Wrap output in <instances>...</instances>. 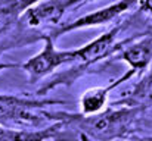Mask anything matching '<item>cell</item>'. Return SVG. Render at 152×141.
I'll use <instances>...</instances> for the list:
<instances>
[{
  "mask_svg": "<svg viewBox=\"0 0 152 141\" xmlns=\"http://www.w3.org/2000/svg\"><path fill=\"white\" fill-rule=\"evenodd\" d=\"M137 4V1H117V3H111L102 9H98L89 15H84L72 22H69L68 25H59L58 28L49 31V34H46L48 37H50L52 40L59 38L61 35L75 31V30H81V28H89V27H99V25H106L111 21H114L115 18H118L121 13H124L126 10H129L132 6Z\"/></svg>",
  "mask_w": 152,
  "mask_h": 141,
  "instance_id": "obj_6",
  "label": "cell"
},
{
  "mask_svg": "<svg viewBox=\"0 0 152 141\" xmlns=\"http://www.w3.org/2000/svg\"><path fill=\"white\" fill-rule=\"evenodd\" d=\"M118 33H120V27H115L111 31L95 38L93 41L87 43L86 46L80 47L77 50H71V57H72L71 63H78V66H75V68L78 71H84L89 65H92L103 57L109 56L111 53L120 50L121 46L126 44L127 41L117 43Z\"/></svg>",
  "mask_w": 152,
  "mask_h": 141,
  "instance_id": "obj_5",
  "label": "cell"
},
{
  "mask_svg": "<svg viewBox=\"0 0 152 141\" xmlns=\"http://www.w3.org/2000/svg\"><path fill=\"white\" fill-rule=\"evenodd\" d=\"M121 59L130 65V71L134 74L145 69L152 60V40L143 38L136 44H132L123 50Z\"/></svg>",
  "mask_w": 152,
  "mask_h": 141,
  "instance_id": "obj_8",
  "label": "cell"
},
{
  "mask_svg": "<svg viewBox=\"0 0 152 141\" xmlns=\"http://www.w3.org/2000/svg\"><path fill=\"white\" fill-rule=\"evenodd\" d=\"M16 66H21V65H15V63H0V71L7 69V68H16Z\"/></svg>",
  "mask_w": 152,
  "mask_h": 141,
  "instance_id": "obj_12",
  "label": "cell"
},
{
  "mask_svg": "<svg viewBox=\"0 0 152 141\" xmlns=\"http://www.w3.org/2000/svg\"><path fill=\"white\" fill-rule=\"evenodd\" d=\"M137 4H139V7H140L143 12H148V13L152 15V0L151 1H140V3H137Z\"/></svg>",
  "mask_w": 152,
  "mask_h": 141,
  "instance_id": "obj_11",
  "label": "cell"
},
{
  "mask_svg": "<svg viewBox=\"0 0 152 141\" xmlns=\"http://www.w3.org/2000/svg\"><path fill=\"white\" fill-rule=\"evenodd\" d=\"M31 4V1H0V25L16 16L19 12H24Z\"/></svg>",
  "mask_w": 152,
  "mask_h": 141,
  "instance_id": "obj_10",
  "label": "cell"
},
{
  "mask_svg": "<svg viewBox=\"0 0 152 141\" xmlns=\"http://www.w3.org/2000/svg\"><path fill=\"white\" fill-rule=\"evenodd\" d=\"M136 115L137 109H108L98 115L81 116L80 129L95 141H111L127 131Z\"/></svg>",
  "mask_w": 152,
  "mask_h": 141,
  "instance_id": "obj_1",
  "label": "cell"
},
{
  "mask_svg": "<svg viewBox=\"0 0 152 141\" xmlns=\"http://www.w3.org/2000/svg\"><path fill=\"white\" fill-rule=\"evenodd\" d=\"M84 1L77 0H52L33 3L24 12V19L30 28H42V27H55L59 25L61 18L66 10L83 6Z\"/></svg>",
  "mask_w": 152,
  "mask_h": 141,
  "instance_id": "obj_4",
  "label": "cell"
},
{
  "mask_svg": "<svg viewBox=\"0 0 152 141\" xmlns=\"http://www.w3.org/2000/svg\"><path fill=\"white\" fill-rule=\"evenodd\" d=\"M62 124L53 125L46 129L37 131H16V129H6L0 128V141H46L56 138L61 132Z\"/></svg>",
  "mask_w": 152,
  "mask_h": 141,
  "instance_id": "obj_9",
  "label": "cell"
},
{
  "mask_svg": "<svg viewBox=\"0 0 152 141\" xmlns=\"http://www.w3.org/2000/svg\"><path fill=\"white\" fill-rule=\"evenodd\" d=\"M43 41H45L43 48L36 56H33L31 59H28L25 63L21 65V68L28 74L30 82H37L42 78L53 74L62 65L72 62L71 50H58L53 44V40L48 35L43 37Z\"/></svg>",
  "mask_w": 152,
  "mask_h": 141,
  "instance_id": "obj_2",
  "label": "cell"
},
{
  "mask_svg": "<svg viewBox=\"0 0 152 141\" xmlns=\"http://www.w3.org/2000/svg\"><path fill=\"white\" fill-rule=\"evenodd\" d=\"M56 100H31L16 95L0 94V124H36L39 116L34 113L46 104H56Z\"/></svg>",
  "mask_w": 152,
  "mask_h": 141,
  "instance_id": "obj_3",
  "label": "cell"
},
{
  "mask_svg": "<svg viewBox=\"0 0 152 141\" xmlns=\"http://www.w3.org/2000/svg\"><path fill=\"white\" fill-rule=\"evenodd\" d=\"M136 141H152L151 138H142V140H136Z\"/></svg>",
  "mask_w": 152,
  "mask_h": 141,
  "instance_id": "obj_13",
  "label": "cell"
},
{
  "mask_svg": "<svg viewBox=\"0 0 152 141\" xmlns=\"http://www.w3.org/2000/svg\"><path fill=\"white\" fill-rule=\"evenodd\" d=\"M133 75H134V72H133V71H129V72L124 74L121 78L115 80L112 84H109V85H106V87H98V88L87 90L86 93L81 95V98H80V106H81L83 116H92V115L101 113L102 109H103L105 104H106L109 91L114 90V88H115L117 85H120L121 82L130 80Z\"/></svg>",
  "mask_w": 152,
  "mask_h": 141,
  "instance_id": "obj_7",
  "label": "cell"
}]
</instances>
